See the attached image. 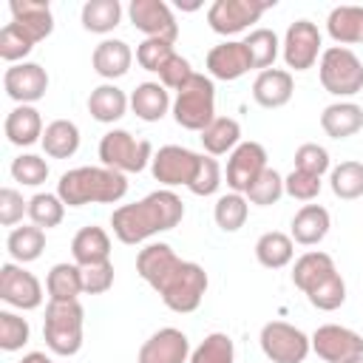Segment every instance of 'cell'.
Here are the masks:
<instances>
[{"instance_id":"obj_1","label":"cell","mask_w":363,"mask_h":363,"mask_svg":"<svg viewBox=\"0 0 363 363\" xmlns=\"http://www.w3.org/2000/svg\"><path fill=\"white\" fill-rule=\"evenodd\" d=\"M136 272L142 275L145 284H150L162 303L173 312H196L204 292H207V272L196 261H184L173 252L170 244L156 241L139 250L136 255Z\"/></svg>"},{"instance_id":"obj_2","label":"cell","mask_w":363,"mask_h":363,"mask_svg":"<svg viewBox=\"0 0 363 363\" xmlns=\"http://www.w3.org/2000/svg\"><path fill=\"white\" fill-rule=\"evenodd\" d=\"M184 218V201L173 190H153L133 204H122L111 213L113 235L122 244H142L150 235L173 230Z\"/></svg>"},{"instance_id":"obj_3","label":"cell","mask_w":363,"mask_h":363,"mask_svg":"<svg viewBox=\"0 0 363 363\" xmlns=\"http://www.w3.org/2000/svg\"><path fill=\"white\" fill-rule=\"evenodd\" d=\"M128 193V179L111 167H74L65 170L57 182V196L65 207L85 204H116Z\"/></svg>"},{"instance_id":"obj_4","label":"cell","mask_w":363,"mask_h":363,"mask_svg":"<svg viewBox=\"0 0 363 363\" xmlns=\"http://www.w3.org/2000/svg\"><path fill=\"white\" fill-rule=\"evenodd\" d=\"M82 323L85 309L79 301H48L43 318L45 346L60 357L77 354L82 349Z\"/></svg>"},{"instance_id":"obj_5","label":"cell","mask_w":363,"mask_h":363,"mask_svg":"<svg viewBox=\"0 0 363 363\" xmlns=\"http://www.w3.org/2000/svg\"><path fill=\"white\" fill-rule=\"evenodd\" d=\"M173 119L184 130H204L216 119V85L204 74H193L173 96Z\"/></svg>"},{"instance_id":"obj_6","label":"cell","mask_w":363,"mask_h":363,"mask_svg":"<svg viewBox=\"0 0 363 363\" xmlns=\"http://www.w3.org/2000/svg\"><path fill=\"white\" fill-rule=\"evenodd\" d=\"M318 77L323 91L332 96H354L363 91V62L352 48L343 45H329L320 54Z\"/></svg>"},{"instance_id":"obj_7","label":"cell","mask_w":363,"mask_h":363,"mask_svg":"<svg viewBox=\"0 0 363 363\" xmlns=\"http://www.w3.org/2000/svg\"><path fill=\"white\" fill-rule=\"evenodd\" d=\"M99 159L102 167L119 173H142L153 162V145L147 139L130 136L122 128H113L99 139Z\"/></svg>"},{"instance_id":"obj_8","label":"cell","mask_w":363,"mask_h":363,"mask_svg":"<svg viewBox=\"0 0 363 363\" xmlns=\"http://www.w3.org/2000/svg\"><path fill=\"white\" fill-rule=\"evenodd\" d=\"M261 352L267 360L272 363H303L306 354L312 352V340L306 332H301L298 326L286 323V320H269L261 326L258 335Z\"/></svg>"},{"instance_id":"obj_9","label":"cell","mask_w":363,"mask_h":363,"mask_svg":"<svg viewBox=\"0 0 363 363\" xmlns=\"http://www.w3.org/2000/svg\"><path fill=\"white\" fill-rule=\"evenodd\" d=\"M201 162H204V153H196L190 147H182V145H164L153 153V162H150V173L159 184H164L167 190L170 187H190L201 170Z\"/></svg>"},{"instance_id":"obj_10","label":"cell","mask_w":363,"mask_h":363,"mask_svg":"<svg viewBox=\"0 0 363 363\" xmlns=\"http://www.w3.org/2000/svg\"><path fill=\"white\" fill-rule=\"evenodd\" d=\"M272 6H275V0H216L207 9V23L216 34L233 37V34L250 28V23H258L261 14Z\"/></svg>"},{"instance_id":"obj_11","label":"cell","mask_w":363,"mask_h":363,"mask_svg":"<svg viewBox=\"0 0 363 363\" xmlns=\"http://www.w3.org/2000/svg\"><path fill=\"white\" fill-rule=\"evenodd\" d=\"M320 45H323V40H320V31H318V26L312 20L289 23V28L284 34V43H281V54H284L286 68L309 71L318 62V57L323 54Z\"/></svg>"},{"instance_id":"obj_12","label":"cell","mask_w":363,"mask_h":363,"mask_svg":"<svg viewBox=\"0 0 363 363\" xmlns=\"http://www.w3.org/2000/svg\"><path fill=\"white\" fill-rule=\"evenodd\" d=\"M312 352L326 363H349L363 354V335L340 323H323L312 332Z\"/></svg>"},{"instance_id":"obj_13","label":"cell","mask_w":363,"mask_h":363,"mask_svg":"<svg viewBox=\"0 0 363 363\" xmlns=\"http://www.w3.org/2000/svg\"><path fill=\"white\" fill-rule=\"evenodd\" d=\"M0 298H3V303L28 312L43 303V286H40L37 275L28 272L23 264L6 261L0 267Z\"/></svg>"},{"instance_id":"obj_14","label":"cell","mask_w":363,"mask_h":363,"mask_svg":"<svg viewBox=\"0 0 363 363\" xmlns=\"http://www.w3.org/2000/svg\"><path fill=\"white\" fill-rule=\"evenodd\" d=\"M128 17L133 28H139L145 37L167 40V43H176L179 37V23L164 0H130Z\"/></svg>"},{"instance_id":"obj_15","label":"cell","mask_w":363,"mask_h":363,"mask_svg":"<svg viewBox=\"0 0 363 363\" xmlns=\"http://www.w3.org/2000/svg\"><path fill=\"white\" fill-rule=\"evenodd\" d=\"M269 164H267V150H264V145H258V142H241L233 153H230V159H227V187L233 190V193H247L255 182H258V176L267 170Z\"/></svg>"},{"instance_id":"obj_16","label":"cell","mask_w":363,"mask_h":363,"mask_svg":"<svg viewBox=\"0 0 363 363\" xmlns=\"http://www.w3.org/2000/svg\"><path fill=\"white\" fill-rule=\"evenodd\" d=\"M3 88L17 105H34L48 91V74L40 62H17L6 68Z\"/></svg>"},{"instance_id":"obj_17","label":"cell","mask_w":363,"mask_h":363,"mask_svg":"<svg viewBox=\"0 0 363 363\" xmlns=\"http://www.w3.org/2000/svg\"><path fill=\"white\" fill-rule=\"evenodd\" d=\"M190 340L182 329L164 326L159 332H153L136 354V363H187L190 360Z\"/></svg>"},{"instance_id":"obj_18","label":"cell","mask_w":363,"mask_h":363,"mask_svg":"<svg viewBox=\"0 0 363 363\" xmlns=\"http://www.w3.org/2000/svg\"><path fill=\"white\" fill-rule=\"evenodd\" d=\"M204 65H207L210 79H224V82L241 79L247 71H252L250 51L244 45V40H224V43L213 45L207 51Z\"/></svg>"},{"instance_id":"obj_19","label":"cell","mask_w":363,"mask_h":363,"mask_svg":"<svg viewBox=\"0 0 363 363\" xmlns=\"http://www.w3.org/2000/svg\"><path fill=\"white\" fill-rule=\"evenodd\" d=\"M292 91H295V79H292V71H286V68L258 71V77L252 82V99L269 111L284 108L292 99Z\"/></svg>"},{"instance_id":"obj_20","label":"cell","mask_w":363,"mask_h":363,"mask_svg":"<svg viewBox=\"0 0 363 363\" xmlns=\"http://www.w3.org/2000/svg\"><path fill=\"white\" fill-rule=\"evenodd\" d=\"M9 11H11V23H17L34 43L45 40L54 31L51 6L43 3V0H11Z\"/></svg>"},{"instance_id":"obj_21","label":"cell","mask_w":363,"mask_h":363,"mask_svg":"<svg viewBox=\"0 0 363 363\" xmlns=\"http://www.w3.org/2000/svg\"><path fill=\"white\" fill-rule=\"evenodd\" d=\"M130 62H133V51L125 40H102L94 54H91V65L94 71L102 77V79H119L130 71Z\"/></svg>"},{"instance_id":"obj_22","label":"cell","mask_w":363,"mask_h":363,"mask_svg":"<svg viewBox=\"0 0 363 363\" xmlns=\"http://www.w3.org/2000/svg\"><path fill=\"white\" fill-rule=\"evenodd\" d=\"M3 130H6V139L11 145L28 147L34 142H43V130L45 128H43V116H40V111L34 105H17V108L9 111Z\"/></svg>"},{"instance_id":"obj_23","label":"cell","mask_w":363,"mask_h":363,"mask_svg":"<svg viewBox=\"0 0 363 363\" xmlns=\"http://www.w3.org/2000/svg\"><path fill=\"white\" fill-rule=\"evenodd\" d=\"M71 255H74L77 267L105 264V261H111V235L96 224L82 227L71 241Z\"/></svg>"},{"instance_id":"obj_24","label":"cell","mask_w":363,"mask_h":363,"mask_svg":"<svg viewBox=\"0 0 363 363\" xmlns=\"http://www.w3.org/2000/svg\"><path fill=\"white\" fill-rule=\"evenodd\" d=\"M332 227V218H329V210L320 207V204H303L295 218H292V241L295 244H303V247H315L326 238Z\"/></svg>"},{"instance_id":"obj_25","label":"cell","mask_w":363,"mask_h":363,"mask_svg":"<svg viewBox=\"0 0 363 363\" xmlns=\"http://www.w3.org/2000/svg\"><path fill=\"white\" fill-rule=\"evenodd\" d=\"M128 105H130V96H125V91L116 88L113 82L96 85V88L91 91V96H88V113H91L96 122H102V125L119 122V119L125 116Z\"/></svg>"},{"instance_id":"obj_26","label":"cell","mask_w":363,"mask_h":363,"mask_svg":"<svg viewBox=\"0 0 363 363\" xmlns=\"http://www.w3.org/2000/svg\"><path fill=\"white\" fill-rule=\"evenodd\" d=\"M320 128L332 139H349L363 128V108L354 102H332L320 113Z\"/></svg>"},{"instance_id":"obj_27","label":"cell","mask_w":363,"mask_h":363,"mask_svg":"<svg viewBox=\"0 0 363 363\" xmlns=\"http://www.w3.org/2000/svg\"><path fill=\"white\" fill-rule=\"evenodd\" d=\"M170 108H173V102L162 82H139L130 94V111L142 122H159Z\"/></svg>"},{"instance_id":"obj_28","label":"cell","mask_w":363,"mask_h":363,"mask_svg":"<svg viewBox=\"0 0 363 363\" xmlns=\"http://www.w3.org/2000/svg\"><path fill=\"white\" fill-rule=\"evenodd\" d=\"M332 272H337L332 255H329V252H320V250H309V252H303V255L295 261V267H292V284L306 295V292H312L323 278H329Z\"/></svg>"},{"instance_id":"obj_29","label":"cell","mask_w":363,"mask_h":363,"mask_svg":"<svg viewBox=\"0 0 363 363\" xmlns=\"http://www.w3.org/2000/svg\"><path fill=\"white\" fill-rule=\"evenodd\" d=\"M326 31L343 48L363 43V6H335L326 17Z\"/></svg>"},{"instance_id":"obj_30","label":"cell","mask_w":363,"mask_h":363,"mask_svg":"<svg viewBox=\"0 0 363 363\" xmlns=\"http://www.w3.org/2000/svg\"><path fill=\"white\" fill-rule=\"evenodd\" d=\"M207 156H224L233 153L241 145V125L233 116H216L201 133H199Z\"/></svg>"},{"instance_id":"obj_31","label":"cell","mask_w":363,"mask_h":363,"mask_svg":"<svg viewBox=\"0 0 363 363\" xmlns=\"http://www.w3.org/2000/svg\"><path fill=\"white\" fill-rule=\"evenodd\" d=\"M40 145L51 159H71L79 150V128L71 119H54L45 125Z\"/></svg>"},{"instance_id":"obj_32","label":"cell","mask_w":363,"mask_h":363,"mask_svg":"<svg viewBox=\"0 0 363 363\" xmlns=\"http://www.w3.org/2000/svg\"><path fill=\"white\" fill-rule=\"evenodd\" d=\"M6 250L17 264H31L43 255L45 250V230H40L37 224H23L14 227L6 238Z\"/></svg>"},{"instance_id":"obj_33","label":"cell","mask_w":363,"mask_h":363,"mask_svg":"<svg viewBox=\"0 0 363 363\" xmlns=\"http://www.w3.org/2000/svg\"><path fill=\"white\" fill-rule=\"evenodd\" d=\"M295 255V241L286 233L269 230L255 241V258L267 269H284Z\"/></svg>"},{"instance_id":"obj_34","label":"cell","mask_w":363,"mask_h":363,"mask_svg":"<svg viewBox=\"0 0 363 363\" xmlns=\"http://www.w3.org/2000/svg\"><path fill=\"white\" fill-rule=\"evenodd\" d=\"M48 301H77L82 295V272L77 264H54L45 275Z\"/></svg>"},{"instance_id":"obj_35","label":"cell","mask_w":363,"mask_h":363,"mask_svg":"<svg viewBox=\"0 0 363 363\" xmlns=\"http://www.w3.org/2000/svg\"><path fill=\"white\" fill-rule=\"evenodd\" d=\"M82 28L91 34H108L122 20V3L119 0H88L79 11Z\"/></svg>"},{"instance_id":"obj_36","label":"cell","mask_w":363,"mask_h":363,"mask_svg":"<svg viewBox=\"0 0 363 363\" xmlns=\"http://www.w3.org/2000/svg\"><path fill=\"white\" fill-rule=\"evenodd\" d=\"M247 216H250V201H247V196L233 193V190L224 193V196H218V201H216V207H213V218H216L218 230H224V233L241 230V227L247 224Z\"/></svg>"},{"instance_id":"obj_37","label":"cell","mask_w":363,"mask_h":363,"mask_svg":"<svg viewBox=\"0 0 363 363\" xmlns=\"http://www.w3.org/2000/svg\"><path fill=\"white\" fill-rule=\"evenodd\" d=\"M244 45H247V51H250L252 68H258V71L272 68V62H275V57H278V51H281L278 34H275L272 28H255V31H250V34L244 37Z\"/></svg>"},{"instance_id":"obj_38","label":"cell","mask_w":363,"mask_h":363,"mask_svg":"<svg viewBox=\"0 0 363 363\" xmlns=\"http://www.w3.org/2000/svg\"><path fill=\"white\" fill-rule=\"evenodd\" d=\"M28 218L40 230H51L65 218V201L57 193H34L28 199Z\"/></svg>"},{"instance_id":"obj_39","label":"cell","mask_w":363,"mask_h":363,"mask_svg":"<svg viewBox=\"0 0 363 363\" xmlns=\"http://www.w3.org/2000/svg\"><path fill=\"white\" fill-rule=\"evenodd\" d=\"M329 187L343 201L360 199L363 196V162H340L337 167H332Z\"/></svg>"},{"instance_id":"obj_40","label":"cell","mask_w":363,"mask_h":363,"mask_svg":"<svg viewBox=\"0 0 363 363\" xmlns=\"http://www.w3.org/2000/svg\"><path fill=\"white\" fill-rule=\"evenodd\" d=\"M190 363H235V346L233 337L224 332H210L193 352Z\"/></svg>"},{"instance_id":"obj_41","label":"cell","mask_w":363,"mask_h":363,"mask_svg":"<svg viewBox=\"0 0 363 363\" xmlns=\"http://www.w3.org/2000/svg\"><path fill=\"white\" fill-rule=\"evenodd\" d=\"M34 45H37V43H34L17 23H6V26L0 28V57H3L6 62H11V65L26 62V57L31 54Z\"/></svg>"},{"instance_id":"obj_42","label":"cell","mask_w":363,"mask_h":363,"mask_svg":"<svg viewBox=\"0 0 363 363\" xmlns=\"http://www.w3.org/2000/svg\"><path fill=\"white\" fill-rule=\"evenodd\" d=\"M309 303L320 312H335L337 306H343L346 301V281L340 278V272H332L329 278H323L312 292H306Z\"/></svg>"},{"instance_id":"obj_43","label":"cell","mask_w":363,"mask_h":363,"mask_svg":"<svg viewBox=\"0 0 363 363\" xmlns=\"http://www.w3.org/2000/svg\"><path fill=\"white\" fill-rule=\"evenodd\" d=\"M31 337V326L26 318H20L17 312L3 309L0 312V349L3 352H17L28 343Z\"/></svg>"},{"instance_id":"obj_44","label":"cell","mask_w":363,"mask_h":363,"mask_svg":"<svg viewBox=\"0 0 363 363\" xmlns=\"http://www.w3.org/2000/svg\"><path fill=\"white\" fill-rule=\"evenodd\" d=\"M244 196H247L250 204L269 207V204H275V201L284 196V176H281L275 167H267V170L258 176V182H255Z\"/></svg>"},{"instance_id":"obj_45","label":"cell","mask_w":363,"mask_h":363,"mask_svg":"<svg viewBox=\"0 0 363 363\" xmlns=\"http://www.w3.org/2000/svg\"><path fill=\"white\" fill-rule=\"evenodd\" d=\"M11 179L20 182L23 187H37L48 179V162L37 153H20L11 162Z\"/></svg>"},{"instance_id":"obj_46","label":"cell","mask_w":363,"mask_h":363,"mask_svg":"<svg viewBox=\"0 0 363 363\" xmlns=\"http://www.w3.org/2000/svg\"><path fill=\"white\" fill-rule=\"evenodd\" d=\"M173 43L167 40H153V37H145L139 45H136V62L145 68V71H153L159 74L164 68V62L173 57Z\"/></svg>"},{"instance_id":"obj_47","label":"cell","mask_w":363,"mask_h":363,"mask_svg":"<svg viewBox=\"0 0 363 363\" xmlns=\"http://www.w3.org/2000/svg\"><path fill=\"white\" fill-rule=\"evenodd\" d=\"M329 150L318 142H303L298 150H295V170H303V173H312V176H323L329 170Z\"/></svg>"},{"instance_id":"obj_48","label":"cell","mask_w":363,"mask_h":363,"mask_svg":"<svg viewBox=\"0 0 363 363\" xmlns=\"http://www.w3.org/2000/svg\"><path fill=\"white\" fill-rule=\"evenodd\" d=\"M320 187H323L320 176H312V173H303V170H295V167L284 179V193L298 199V201H312L320 193Z\"/></svg>"},{"instance_id":"obj_49","label":"cell","mask_w":363,"mask_h":363,"mask_svg":"<svg viewBox=\"0 0 363 363\" xmlns=\"http://www.w3.org/2000/svg\"><path fill=\"white\" fill-rule=\"evenodd\" d=\"M82 272V292L85 295H102L113 286V264H94V267H79Z\"/></svg>"},{"instance_id":"obj_50","label":"cell","mask_w":363,"mask_h":363,"mask_svg":"<svg viewBox=\"0 0 363 363\" xmlns=\"http://www.w3.org/2000/svg\"><path fill=\"white\" fill-rule=\"evenodd\" d=\"M23 216H28V201L23 199V193L14 190V187H3L0 190V224L11 227Z\"/></svg>"},{"instance_id":"obj_51","label":"cell","mask_w":363,"mask_h":363,"mask_svg":"<svg viewBox=\"0 0 363 363\" xmlns=\"http://www.w3.org/2000/svg\"><path fill=\"white\" fill-rule=\"evenodd\" d=\"M193 74H196V71H193L190 60H184L182 54H173V57L164 62V68L159 71V82H162L164 88H170V91H179Z\"/></svg>"},{"instance_id":"obj_52","label":"cell","mask_w":363,"mask_h":363,"mask_svg":"<svg viewBox=\"0 0 363 363\" xmlns=\"http://www.w3.org/2000/svg\"><path fill=\"white\" fill-rule=\"evenodd\" d=\"M218 187H221V167H218V162H216L213 156H204L201 170H199L196 182H193L187 190H190L193 196H213Z\"/></svg>"},{"instance_id":"obj_53","label":"cell","mask_w":363,"mask_h":363,"mask_svg":"<svg viewBox=\"0 0 363 363\" xmlns=\"http://www.w3.org/2000/svg\"><path fill=\"white\" fill-rule=\"evenodd\" d=\"M20 363H57V360H51L45 352H28V354H23Z\"/></svg>"},{"instance_id":"obj_54","label":"cell","mask_w":363,"mask_h":363,"mask_svg":"<svg viewBox=\"0 0 363 363\" xmlns=\"http://www.w3.org/2000/svg\"><path fill=\"white\" fill-rule=\"evenodd\" d=\"M349 363H363V354H360V357H354V360H349Z\"/></svg>"}]
</instances>
